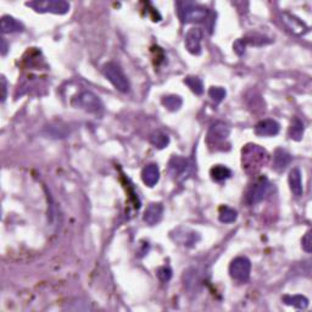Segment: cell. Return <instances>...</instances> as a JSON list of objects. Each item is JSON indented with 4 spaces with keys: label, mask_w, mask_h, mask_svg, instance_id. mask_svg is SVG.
I'll use <instances>...</instances> for the list:
<instances>
[{
    "label": "cell",
    "mask_w": 312,
    "mask_h": 312,
    "mask_svg": "<svg viewBox=\"0 0 312 312\" xmlns=\"http://www.w3.org/2000/svg\"><path fill=\"white\" fill-rule=\"evenodd\" d=\"M188 167H189V161H188V159H186V157L174 155L171 157V160H170V164H169L170 173H171L173 177L182 176V174L187 171Z\"/></svg>",
    "instance_id": "obj_12"
},
{
    "label": "cell",
    "mask_w": 312,
    "mask_h": 312,
    "mask_svg": "<svg viewBox=\"0 0 312 312\" xmlns=\"http://www.w3.org/2000/svg\"><path fill=\"white\" fill-rule=\"evenodd\" d=\"M230 133L229 127L222 122H217L215 125L210 127L209 133H207V144H209L210 148H214V146H220L225 143L228 139Z\"/></svg>",
    "instance_id": "obj_8"
},
{
    "label": "cell",
    "mask_w": 312,
    "mask_h": 312,
    "mask_svg": "<svg viewBox=\"0 0 312 312\" xmlns=\"http://www.w3.org/2000/svg\"><path fill=\"white\" fill-rule=\"evenodd\" d=\"M289 187H290L291 193H293L295 197H301L304 193L303 188V179H301V172L299 169H293L289 172Z\"/></svg>",
    "instance_id": "obj_14"
},
{
    "label": "cell",
    "mask_w": 312,
    "mask_h": 312,
    "mask_svg": "<svg viewBox=\"0 0 312 312\" xmlns=\"http://www.w3.org/2000/svg\"><path fill=\"white\" fill-rule=\"evenodd\" d=\"M268 161L265 149L256 144H249L243 149V170L249 174H255Z\"/></svg>",
    "instance_id": "obj_1"
},
{
    "label": "cell",
    "mask_w": 312,
    "mask_h": 312,
    "mask_svg": "<svg viewBox=\"0 0 312 312\" xmlns=\"http://www.w3.org/2000/svg\"><path fill=\"white\" fill-rule=\"evenodd\" d=\"M291 162V156L286 153L283 149H277L273 156V164H275V169L281 171L284 170L289 164Z\"/></svg>",
    "instance_id": "obj_16"
},
{
    "label": "cell",
    "mask_w": 312,
    "mask_h": 312,
    "mask_svg": "<svg viewBox=\"0 0 312 312\" xmlns=\"http://www.w3.org/2000/svg\"><path fill=\"white\" fill-rule=\"evenodd\" d=\"M247 44L248 42L247 39H244V38H243V39H238L237 42L234 43V45H233V49H234V52L237 53L238 55H243L245 52V47H247Z\"/></svg>",
    "instance_id": "obj_27"
},
{
    "label": "cell",
    "mask_w": 312,
    "mask_h": 312,
    "mask_svg": "<svg viewBox=\"0 0 312 312\" xmlns=\"http://www.w3.org/2000/svg\"><path fill=\"white\" fill-rule=\"evenodd\" d=\"M142 179L144 184L148 187H154L160 179V170L155 164H150L145 166L142 171Z\"/></svg>",
    "instance_id": "obj_13"
},
{
    "label": "cell",
    "mask_w": 312,
    "mask_h": 312,
    "mask_svg": "<svg viewBox=\"0 0 312 312\" xmlns=\"http://www.w3.org/2000/svg\"><path fill=\"white\" fill-rule=\"evenodd\" d=\"M0 28H1L2 33H14V32L24 31V26H22V24H20L16 19H14L12 16H9V15L1 17Z\"/></svg>",
    "instance_id": "obj_15"
},
{
    "label": "cell",
    "mask_w": 312,
    "mask_h": 312,
    "mask_svg": "<svg viewBox=\"0 0 312 312\" xmlns=\"http://www.w3.org/2000/svg\"><path fill=\"white\" fill-rule=\"evenodd\" d=\"M304 132H305V126H304L303 121L295 117L291 122L290 128H289V137L294 141H300L304 136Z\"/></svg>",
    "instance_id": "obj_19"
},
{
    "label": "cell",
    "mask_w": 312,
    "mask_h": 312,
    "mask_svg": "<svg viewBox=\"0 0 312 312\" xmlns=\"http://www.w3.org/2000/svg\"><path fill=\"white\" fill-rule=\"evenodd\" d=\"M201 38L202 32L200 28H190L187 32L186 38H184V44L188 52L193 55H199L201 53Z\"/></svg>",
    "instance_id": "obj_9"
},
{
    "label": "cell",
    "mask_w": 312,
    "mask_h": 312,
    "mask_svg": "<svg viewBox=\"0 0 312 312\" xmlns=\"http://www.w3.org/2000/svg\"><path fill=\"white\" fill-rule=\"evenodd\" d=\"M303 248L306 253H311L312 250V240H311V230H309L303 238Z\"/></svg>",
    "instance_id": "obj_28"
},
{
    "label": "cell",
    "mask_w": 312,
    "mask_h": 312,
    "mask_svg": "<svg viewBox=\"0 0 312 312\" xmlns=\"http://www.w3.org/2000/svg\"><path fill=\"white\" fill-rule=\"evenodd\" d=\"M164 215V206L160 202H153L146 207L145 212H144L143 220L149 226H155L160 222Z\"/></svg>",
    "instance_id": "obj_11"
},
{
    "label": "cell",
    "mask_w": 312,
    "mask_h": 312,
    "mask_svg": "<svg viewBox=\"0 0 312 312\" xmlns=\"http://www.w3.org/2000/svg\"><path fill=\"white\" fill-rule=\"evenodd\" d=\"M72 105L77 109L88 111V113H99L103 110V103L99 96H96L92 92H87V90L76 95L72 100Z\"/></svg>",
    "instance_id": "obj_3"
},
{
    "label": "cell",
    "mask_w": 312,
    "mask_h": 312,
    "mask_svg": "<svg viewBox=\"0 0 312 312\" xmlns=\"http://www.w3.org/2000/svg\"><path fill=\"white\" fill-rule=\"evenodd\" d=\"M283 301L286 305L300 309V310H304L309 306V300L303 295H285L283 298Z\"/></svg>",
    "instance_id": "obj_17"
},
{
    "label": "cell",
    "mask_w": 312,
    "mask_h": 312,
    "mask_svg": "<svg viewBox=\"0 0 312 312\" xmlns=\"http://www.w3.org/2000/svg\"><path fill=\"white\" fill-rule=\"evenodd\" d=\"M1 54L2 55L6 54V43H5L4 39L1 40Z\"/></svg>",
    "instance_id": "obj_30"
},
{
    "label": "cell",
    "mask_w": 312,
    "mask_h": 312,
    "mask_svg": "<svg viewBox=\"0 0 312 312\" xmlns=\"http://www.w3.org/2000/svg\"><path fill=\"white\" fill-rule=\"evenodd\" d=\"M27 6L34 9L37 12H52L63 15L70 10V4L63 0H44V1L27 2Z\"/></svg>",
    "instance_id": "obj_7"
},
{
    "label": "cell",
    "mask_w": 312,
    "mask_h": 312,
    "mask_svg": "<svg viewBox=\"0 0 312 312\" xmlns=\"http://www.w3.org/2000/svg\"><path fill=\"white\" fill-rule=\"evenodd\" d=\"M220 221L223 223H232L237 220L238 214L234 209L228 206H222L220 209Z\"/></svg>",
    "instance_id": "obj_23"
},
{
    "label": "cell",
    "mask_w": 312,
    "mask_h": 312,
    "mask_svg": "<svg viewBox=\"0 0 312 312\" xmlns=\"http://www.w3.org/2000/svg\"><path fill=\"white\" fill-rule=\"evenodd\" d=\"M251 272V262L245 256L235 257L229 265L230 277L239 283H245L249 281Z\"/></svg>",
    "instance_id": "obj_5"
},
{
    "label": "cell",
    "mask_w": 312,
    "mask_h": 312,
    "mask_svg": "<svg viewBox=\"0 0 312 312\" xmlns=\"http://www.w3.org/2000/svg\"><path fill=\"white\" fill-rule=\"evenodd\" d=\"M156 275L161 282H169L172 277V270L170 267H167V266H162V267H160L157 270Z\"/></svg>",
    "instance_id": "obj_26"
},
{
    "label": "cell",
    "mask_w": 312,
    "mask_h": 312,
    "mask_svg": "<svg viewBox=\"0 0 312 312\" xmlns=\"http://www.w3.org/2000/svg\"><path fill=\"white\" fill-rule=\"evenodd\" d=\"M103 73L106 77V80L113 85L117 90L122 93L129 92V81L125 75V72L122 71V68L120 67V65H117L116 62H108L104 65L103 67Z\"/></svg>",
    "instance_id": "obj_2"
},
{
    "label": "cell",
    "mask_w": 312,
    "mask_h": 312,
    "mask_svg": "<svg viewBox=\"0 0 312 312\" xmlns=\"http://www.w3.org/2000/svg\"><path fill=\"white\" fill-rule=\"evenodd\" d=\"M162 105L170 111L178 110L182 106V99L178 95H167L162 98Z\"/></svg>",
    "instance_id": "obj_21"
},
{
    "label": "cell",
    "mask_w": 312,
    "mask_h": 312,
    "mask_svg": "<svg viewBox=\"0 0 312 312\" xmlns=\"http://www.w3.org/2000/svg\"><path fill=\"white\" fill-rule=\"evenodd\" d=\"M182 6L179 10L182 21L189 24V22H202L209 16V10L205 6L198 4H192V2H184L181 4Z\"/></svg>",
    "instance_id": "obj_4"
},
{
    "label": "cell",
    "mask_w": 312,
    "mask_h": 312,
    "mask_svg": "<svg viewBox=\"0 0 312 312\" xmlns=\"http://www.w3.org/2000/svg\"><path fill=\"white\" fill-rule=\"evenodd\" d=\"M210 174H211L212 179L216 182L225 181V179H228L230 176H232V171H230L228 167L222 166V165H216L211 169L210 171Z\"/></svg>",
    "instance_id": "obj_18"
},
{
    "label": "cell",
    "mask_w": 312,
    "mask_h": 312,
    "mask_svg": "<svg viewBox=\"0 0 312 312\" xmlns=\"http://www.w3.org/2000/svg\"><path fill=\"white\" fill-rule=\"evenodd\" d=\"M150 142L153 145L156 146V148L162 149V148H165V146L169 145L170 138L166 133H164V132H161V131H157V132H155V133L151 134Z\"/></svg>",
    "instance_id": "obj_20"
},
{
    "label": "cell",
    "mask_w": 312,
    "mask_h": 312,
    "mask_svg": "<svg viewBox=\"0 0 312 312\" xmlns=\"http://www.w3.org/2000/svg\"><path fill=\"white\" fill-rule=\"evenodd\" d=\"M272 183L267 178H260L253 187L248 190L247 201L249 205H255L261 202L263 199L268 197L272 192Z\"/></svg>",
    "instance_id": "obj_6"
},
{
    "label": "cell",
    "mask_w": 312,
    "mask_h": 312,
    "mask_svg": "<svg viewBox=\"0 0 312 312\" xmlns=\"http://www.w3.org/2000/svg\"><path fill=\"white\" fill-rule=\"evenodd\" d=\"M284 17H285V20H284V21L286 22V25H288L289 27H290V29L291 31H294V32H296V33H299V34H301V33H304L306 31V27H305V25L303 24V22L300 21V20H298L296 19V17H294V16H290V15H284Z\"/></svg>",
    "instance_id": "obj_22"
},
{
    "label": "cell",
    "mask_w": 312,
    "mask_h": 312,
    "mask_svg": "<svg viewBox=\"0 0 312 312\" xmlns=\"http://www.w3.org/2000/svg\"><path fill=\"white\" fill-rule=\"evenodd\" d=\"M209 95L216 104L221 103L226 98V90L221 87H212L210 88Z\"/></svg>",
    "instance_id": "obj_25"
},
{
    "label": "cell",
    "mask_w": 312,
    "mask_h": 312,
    "mask_svg": "<svg viewBox=\"0 0 312 312\" xmlns=\"http://www.w3.org/2000/svg\"><path fill=\"white\" fill-rule=\"evenodd\" d=\"M184 83L190 88L192 92H194L195 94H202L204 92V85H202V82L200 78L198 77H193V76H189L184 80Z\"/></svg>",
    "instance_id": "obj_24"
},
{
    "label": "cell",
    "mask_w": 312,
    "mask_h": 312,
    "mask_svg": "<svg viewBox=\"0 0 312 312\" xmlns=\"http://www.w3.org/2000/svg\"><path fill=\"white\" fill-rule=\"evenodd\" d=\"M1 90H2L1 100L4 101L5 99H6V81H5V77H1Z\"/></svg>",
    "instance_id": "obj_29"
},
{
    "label": "cell",
    "mask_w": 312,
    "mask_h": 312,
    "mask_svg": "<svg viewBox=\"0 0 312 312\" xmlns=\"http://www.w3.org/2000/svg\"><path fill=\"white\" fill-rule=\"evenodd\" d=\"M280 129L281 126L277 121L272 120V118H266L255 126V133L260 137H273L277 136Z\"/></svg>",
    "instance_id": "obj_10"
}]
</instances>
